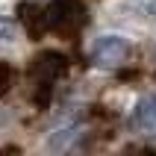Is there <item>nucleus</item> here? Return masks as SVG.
Instances as JSON below:
<instances>
[{
  "label": "nucleus",
  "mask_w": 156,
  "mask_h": 156,
  "mask_svg": "<svg viewBox=\"0 0 156 156\" xmlns=\"http://www.w3.org/2000/svg\"><path fill=\"white\" fill-rule=\"evenodd\" d=\"M44 18H47V30L62 38H74L88 24L86 6L80 0H50V6L44 9Z\"/></svg>",
  "instance_id": "f257e3e1"
},
{
  "label": "nucleus",
  "mask_w": 156,
  "mask_h": 156,
  "mask_svg": "<svg viewBox=\"0 0 156 156\" xmlns=\"http://www.w3.org/2000/svg\"><path fill=\"white\" fill-rule=\"evenodd\" d=\"M127 56H130V41L124 35H100L88 53L91 65H97V68H121Z\"/></svg>",
  "instance_id": "f03ea898"
},
{
  "label": "nucleus",
  "mask_w": 156,
  "mask_h": 156,
  "mask_svg": "<svg viewBox=\"0 0 156 156\" xmlns=\"http://www.w3.org/2000/svg\"><path fill=\"white\" fill-rule=\"evenodd\" d=\"M65 71H68V59H65L59 50H44V53H38V56L33 59V65H30V77H33V83L53 86Z\"/></svg>",
  "instance_id": "7ed1b4c3"
},
{
  "label": "nucleus",
  "mask_w": 156,
  "mask_h": 156,
  "mask_svg": "<svg viewBox=\"0 0 156 156\" xmlns=\"http://www.w3.org/2000/svg\"><path fill=\"white\" fill-rule=\"evenodd\" d=\"M18 21H21V27H24V33L33 38V41H38L44 35V30H47V18H44V9L35 6V3H30V0H24V3H18Z\"/></svg>",
  "instance_id": "20e7f679"
},
{
  "label": "nucleus",
  "mask_w": 156,
  "mask_h": 156,
  "mask_svg": "<svg viewBox=\"0 0 156 156\" xmlns=\"http://www.w3.org/2000/svg\"><path fill=\"white\" fill-rule=\"evenodd\" d=\"M130 124L136 133H144V136H156V94L141 97L139 103L133 106Z\"/></svg>",
  "instance_id": "39448f33"
},
{
  "label": "nucleus",
  "mask_w": 156,
  "mask_h": 156,
  "mask_svg": "<svg viewBox=\"0 0 156 156\" xmlns=\"http://www.w3.org/2000/svg\"><path fill=\"white\" fill-rule=\"evenodd\" d=\"M9 86H12V68H9L6 62L0 59V97L9 91Z\"/></svg>",
  "instance_id": "423d86ee"
},
{
  "label": "nucleus",
  "mask_w": 156,
  "mask_h": 156,
  "mask_svg": "<svg viewBox=\"0 0 156 156\" xmlns=\"http://www.w3.org/2000/svg\"><path fill=\"white\" fill-rule=\"evenodd\" d=\"M12 38H15V27L6 18H0V41H12Z\"/></svg>",
  "instance_id": "0eeeda50"
},
{
  "label": "nucleus",
  "mask_w": 156,
  "mask_h": 156,
  "mask_svg": "<svg viewBox=\"0 0 156 156\" xmlns=\"http://www.w3.org/2000/svg\"><path fill=\"white\" fill-rule=\"evenodd\" d=\"M144 9H147L150 15H153V18H156V0H144Z\"/></svg>",
  "instance_id": "6e6552de"
}]
</instances>
